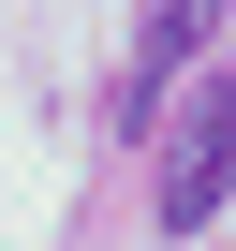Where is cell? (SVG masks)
Instances as JSON below:
<instances>
[{"instance_id":"obj_2","label":"cell","mask_w":236,"mask_h":251,"mask_svg":"<svg viewBox=\"0 0 236 251\" xmlns=\"http://www.w3.org/2000/svg\"><path fill=\"white\" fill-rule=\"evenodd\" d=\"M192 45H207V0H148V30H133V118L163 103V74H177Z\"/></svg>"},{"instance_id":"obj_1","label":"cell","mask_w":236,"mask_h":251,"mask_svg":"<svg viewBox=\"0 0 236 251\" xmlns=\"http://www.w3.org/2000/svg\"><path fill=\"white\" fill-rule=\"evenodd\" d=\"M221 192H236V89L207 74V89L163 118V236H207Z\"/></svg>"}]
</instances>
